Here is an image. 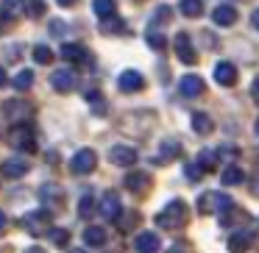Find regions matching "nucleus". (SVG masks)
Masks as SVG:
<instances>
[{"label": "nucleus", "instance_id": "obj_49", "mask_svg": "<svg viewBox=\"0 0 259 253\" xmlns=\"http://www.w3.org/2000/svg\"><path fill=\"white\" fill-rule=\"evenodd\" d=\"M6 28H9V20L0 17V34H6Z\"/></svg>", "mask_w": 259, "mask_h": 253}, {"label": "nucleus", "instance_id": "obj_10", "mask_svg": "<svg viewBox=\"0 0 259 253\" xmlns=\"http://www.w3.org/2000/svg\"><path fill=\"white\" fill-rule=\"evenodd\" d=\"M109 159H112V164H117V167H131V164H137V150L131 145H114L112 150H109Z\"/></svg>", "mask_w": 259, "mask_h": 253}, {"label": "nucleus", "instance_id": "obj_44", "mask_svg": "<svg viewBox=\"0 0 259 253\" xmlns=\"http://www.w3.org/2000/svg\"><path fill=\"white\" fill-rule=\"evenodd\" d=\"M251 192H253V195H259V175H253V181H251Z\"/></svg>", "mask_w": 259, "mask_h": 253}, {"label": "nucleus", "instance_id": "obj_37", "mask_svg": "<svg viewBox=\"0 0 259 253\" xmlns=\"http://www.w3.org/2000/svg\"><path fill=\"white\" fill-rule=\"evenodd\" d=\"M48 236H51V242H56V245H67L70 242V231H64V228H51Z\"/></svg>", "mask_w": 259, "mask_h": 253}, {"label": "nucleus", "instance_id": "obj_33", "mask_svg": "<svg viewBox=\"0 0 259 253\" xmlns=\"http://www.w3.org/2000/svg\"><path fill=\"white\" fill-rule=\"evenodd\" d=\"M92 212H95V197H92L90 192H87V195L81 197V203H78V214H81L84 220H90V217H92Z\"/></svg>", "mask_w": 259, "mask_h": 253}, {"label": "nucleus", "instance_id": "obj_35", "mask_svg": "<svg viewBox=\"0 0 259 253\" xmlns=\"http://www.w3.org/2000/svg\"><path fill=\"white\" fill-rule=\"evenodd\" d=\"M34 62L36 64H51L53 62V50L48 45H36L34 47Z\"/></svg>", "mask_w": 259, "mask_h": 253}, {"label": "nucleus", "instance_id": "obj_41", "mask_svg": "<svg viewBox=\"0 0 259 253\" xmlns=\"http://www.w3.org/2000/svg\"><path fill=\"white\" fill-rule=\"evenodd\" d=\"M20 50H23V45H12V47L6 50V53H9L6 59H9V62H14V59H20Z\"/></svg>", "mask_w": 259, "mask_h": 253}, {"label": "nucleus", "instance_id": "obj_16", "mask_svg": "<svg viewBox=\"0 0 259 253\" xmlns=\"http://www.w3.org/2000/svg\"><path fill=\"white\" fill-rule=\"evenodd\" d=\"M101 214L106 220H117L120 214H123V206H120V197L114 195V192H106L101 200Z\"/></svg>", "mask_w": 259, "mask_h": 253}, {"label": "nucleus", "instance_id": "obj_13", "mask_svg": "<svg viewBox=\"0 0 259 253\" xmlns=\"http://www.w3.org/2000/svg\"><path fill=\"white\" fill-rule=\"evenodd\" d=\"M212 23L220 25V28H229V25L237 23V9L229 6V3H220V6L212 9Z\"/></svg>", "mask_w": 259, "mask_h": 253}, {"label": "nucleus", "instance_id": "obj_20", "mask_svg": "<svg viewBox=\"0 0 259 253\" xmlns=\"http://www.w3.org/2000/svg\"><path fill=\"white\" fill-rule=\"evenodd\" d=\"M192 131H195V134H201V136H206V134H212L214 131V120L209 117L206 112H192Z\"/></svg>", "mask_w": 259, "mask_h": 253}, {"label": "nucleus", "instance_id": "obj_9", "mask_svg": "<svg viewBox=\"0 0 259 253\" xmlns=\"http://www.w3.org/2000/svg\"><path fill=\"white\" fill-rule=\"evenodd\" d=\"M28 112H31V106L25 100H20V97H12V100L3 103V117L12 120V123H17V125H20V120L28 117Z\"/></svg>", "mask_w": 259, "mask_h": 253}, {"label": "nucleus", "instance_id": "obj_6", "mask_svg": "<svg viewBox=\"0 0 259 253\" xmlns=\"http://www.w3.org/2000/svg\"><path fill=\"white\" fill-rule=\"evenodd\" d=\"M173 47H176L179 62H184V64H195L198 62V53H195V47H192V39H190V34H187V31H179V34H176Z\"/></svg>", "mask_w": 259, "mask_h": 253}, {"label": "nucleus", "instance_id": "obj_40", "mask_svg": "<svg viewBox=\"0 0 259 253\" xmlns=\"http://www.w3.org/2000/svg\"><path fill=\"white\" fill-rule=\"evenodd\" d=\"M64 31H67V25H64L62 20H51V34L53 36H62Z\"/></svg>", "mask_w": 259, "mask_h": 253}, {"label": "nucleus", "instance_id": "obj_32", "mask_svg": "<svg viewBox=\"0 0 259 253\" xmlns=\"http://www.w3.org/2000/svg\"><path fill=\"white\" fill-rule=\"evenodd\" d=\"M31 20H39L42 14H45V0H25V12Z\"/></svg>", "mask_w": 259, "mask_h": 253}, {"label": "nucleus", "instance_id": "obj_19", "mask_svg": "<svg viewBox=\"0 0 259 253\" xmlns=\"http://www.w3.org/2000/svg\"><path fill=\"white\" fill-rule=\"evenodd\" d=\"M251 242H253V231L242 228V231H237V234L229 239V250L231 253H245L248 247H251Z\"/></svg>", "mask_w": 259, "mask_h": 253}, {"label": "nucleus", "instance_id": "obj_28", "mask_svg": "<svg viewBox=\"0 0 259 253\" xmlns=\"http://www.w3.org/2000/svg\"><path fill=\"white\" fill-rule=\"evenodd\" d=\"M12 84H14V89H20V92L31 89V86H34V70H20Z\"/></svg>", "mask_w": 259, "mask_h": 253}, {"label": "nucleus", "instance_id": "obj_24", "mask_svg": "<svg viewBox=\"0 0 259 253\" xmlns=\"http://www.w3.org/2000/svg\"><path fill=\"white\" fill-rule=\"evenodd\" d=\"M92 12L101 20H109V17L117 14V3H114V0H92Z\"/></svg>", "mask_w": 259, "mask_h": 253}, {"label": "nucleus", "instance_id": "obj_27", "mask_svg": "<svg viewBox=\"0 0 259 253\" xmlns=\"http://www.w3.org/2000/svg\"><path fill=\"white\" fill-rule=\"evenodd\" d=\"M181 14L184 17H190V20H195V17H201L203 14V3L201 0H181Z\"/></svg>", "mask_w": 259, "mask_h": 253}, {"label": "nucleus", "instance_id": "obj_31", "mask_svg": "<svg viewBox=\"0 0 259 253\" xmlns=\"http://www.w3.org/2000/svg\"><path fill=\"white\" fill-rule=\"evenodd\" d=\"M145 39H148V45H151L156 53H162L164 47H167V39H164V34H162V31H153V28H151V31L145 34Z\"/></svg>", "mask_w": 259, "mask_h": 253}, {"label": "nucleus", "instance_id": "obj_30", "mask_svg": "<svg viewBox=\"0 0 259 253\" xmlns=\"http://www.w3.org/2000/svg\"><path fill=\"white\" fill-rule=\"evenodd\" d=\"M195 164L203 170V173L214 170V164H218V150H201V153H198V162Z\"/></svg>", "mask_w": 259, "mask_h": 253}, {"label": "nucleus", "instance_id": "obj_14", "mask_svg": "<svg viewBox=\"0 0 259 253\" xmlns=\"http://www.w3.org/2000/svg\"><path fill=\"white\" fill-rule=\"evenodd\" d=\"M117 86L123 92H140L142 86H145V78H142V73H137V70H123L117 78Z\"/></svg>", "mask_w": 259, "mask_h": 253}, {"label": "nucleus", "instance_id": "obj_1", "mask_svg": "<svg viewBox=\"0 0 259 253\" xmlns=\"http://www.w3.org/2000/svg\"><path fill=\"white\" fill-rule=\"evenodd\" d=\"M187 217H190V206H187L184 200H179V197H173V200L156 214V223L162 225V228H181V225L187 223Z\"/></svg>", "mask_w": 259, "mask_h": 253}, {"label": "nucleus", "instance_id": "obj_38", "mask_svg": "<svg viewBox=\"0 0 259 253\" xmlns=\"http://www.w3.org/2000/svg\"><path fill=\"white\" fill-rule=\"evenodd\" d=\"M170 17H173L170 6H159V9H156V14H153V23H167Z\"/></svg>", "mask_w": 259, "mask_h": 253}, {"label": "nucleus", "instance_id": "obj_8", "mask_svg": "<svg viewBox=\"0 0 259 253\" xmlns=\"http://www.w3.org/2000/svg\"><path fill=\"white\" fill-rule=\"evenodd\" d=\"M51 84H53L56 92H73L75 86H78V75H75L70 67H62V70H56V73L51 75Z\"/></svg>", "mask_w": 259, "mask_h": 253}, {"label": "nucleus", "instance_id": "obj_23", "mask_svg": "<svg viewBox=\"0 0 259 253\" xmlns=\"http://www.w3.org/2000/svg\"><path fill=\"white\" fill-rule=\"evenodd\" d=\"M23 12H25V0H3L0 3V17H6V20L20 17Z\"/></svg>", "mask_w": 259, "mask_h": 253}, {"label": "nucleus", "instance_id": "obj_12", "mask_svg": "<svg viewBox=\"0 0 259 253\" xmlns=\"http://www.w3.org/2000/svg\"><path fill=\"white\" fill-rule=\"evenodd\" d=\"M179 92L181 97H201L203 95V78L201 75H184V78L179 81Z\"/></svg>", "mask_w": 259, "mask_h": 253}, {"label": "nucleus", "instance_id": "obj_3", "mask_svg": "<svg viewBox=\"0 0 259 253\" xmlns=\"http://www.w3.org/2000/svg\"><path fill=\"white\" fill-rule=\"evenodd\" d=\"M23 228L28 231L31 236H42L51 231V212L48 209H36V212H28L23 217Z\"/></svg>", "mask_w": 259, "mask_h": 253}, {"label": "nucleus", "instance_id": "obj_52", "mask_svg": "<svg viewBox=\"0 0 259 253\" xmlns=\"http://www.w3.org/2000/svg\"><path fill=\"white\" fill-rule=\"evenodd\" d=\"M73 253H81V250H73Z\"/></svg>", "mask_w": 259, "mask_h": 253}, {"label": "nucleus", "instance_id": "obj_43", "mask_svg": "<svg viewBox=\"0 0 259 253\" xmlns=\"http://www.w3.org/2000/svg\"><path fill=\"white\" fill-rule=\"evenodd\" d=\"M251 95H253V100L259 103V78H256V81H253V84H251Z\"/></svg>", "mask_w": 259, "mask_h": 253}, {"label": "nucleus", "instance_id": "obj_11", "mask_svg": "<svg viewBox=\"0 0 259 253\" xmlns=\"http://www.w3.org/2000/svg\"><path fill=\"white\" fill-rule=\"evenodd\" d=\"M28 159L25 156H12V159H6V162L0 164V173L3 175H9V178H20V175H25L28 173Z\"/></svg>", "mask_w": 259, "mask_h": 253}, {"label": "nucleus", "instance_id": "obj_46", "mask_svg": "<svg viewBox=\"0 0 259 253\" xmlns=\"http://www.w3.org/2000/svg\"><path fill=\"white\" fill-rule=\"evenodd\" d=\"M59 6H64V9H70V6H75V3H78V0H56Z\"/></svg>", "mask_w": 259, "mask_h": 253}, {"label": "nucleus", "instance_id": "obj_29", "mask_svg": "<svg viewBox=\"0 0 259 253\" xmlns=\"http://www.w3.org/2000/svg\"><path fill=\"white\" fill-rule=\"evenodd\" d=\"M101 31L103 34H125V23L114 14V17H109V20H101Z\"/></svg>", "mask_w": 259, "mask_h": 253}, {"label": "nucleus", "instance_id": "obj_42", "mask_svg": "<svg viewBox=\"0 0 259 253\" xmlns=\"http://www.w3.org/2000/svg\"><path fill=\"white\" fill-rule=\"evenodd\" d=\"M167 253H192V250L184 245V242H176V245H170V250H167Z\"/></svg>", "mask_w": 259, "mask_h": 253}, {"label": "nucleus", "instance_id": "obj_5", "mask_svg": "<svg viewBox=\"0 0 259 253\" xmlns=\"http://www.w3.org/2000/svg\"><path fill=\"white\" fill-rule=\"evenodd\" d=\"M9 142H12V147H17L20 153H31L34 150V131L28 128V125H14L12 134H9Z\"/></svg>", "mask_w": 259, "mask_h": 253}, {"label": "nucleus", "instance_id": "obj_21", "mask_svg": "<svg viewBox=\"0 0 259 253\" xmlns=\"http://www.w3.org/2000/svg\"><path fill=\"white\" fill-rule=\"evenodd\" d=\"M181 153V142L179 139H164L162 147H159V156H156V164H164V162H173L176 156Z\"/></svg>", "mask_w": 259, "mask_h": 253}, {"label": "nucleus", "instance_id": "obj_45", "mask_svg": "<svg viewBox=\"0 0 259 253\" xmlns=\"http://www.w3.org/2000/svg\"><path fill=\"white\" fill-rule=\"evenodd\" d=\"M251 25H253V28H256V31H259V9H256V12H253V14H251Z\"/></svg>", "mask_w": 259, "mask_h": 253}, {"label": "nucleus", "instance_id": "obj_50", "mask_svg": "<svg viewBox=\"0 0 259 253\" xmlns=\"http://www.w3.org/2000/svg\"><path fill=\"white\" fill-rule=\"evenodd\" d=\"M6 84V70H3V64H0V86Z\"/></svg>", "mask_w": 259, "mask_h": 253}, {"label": "nucleus", "instance_id": "obj_18", "mask_svg": "<svg viewBox=\"0 0 259 253\" xmlns=\"http://www.w3.org/2000/svg\"><path fill=\"white\" fill-rule=\"evenodd\" d=\"M148 186H151V178H148V173H128V175H125V189L134 192V195H142V192H148Z\"/></svg>", "mask_w": 259, "mask_h": 253}, {"label": "nucleus", "instance_id": "obj_17", "mask_svg": "<svg viewBox=\"0 0 259 253\" xmlns=\"http://www.w3.org/2000/svg\"><path fill=\"white\" fill-rule=\"evenodd\" d=\"M134 250L137 253H156L159 250V234H153V231H142V234L134 239Z\"/></svg>", "mask_w": 259, "mask_h": 253}, {"label": "nucleus", "instance_id": "obj_36", "mask_svg": "<svg viewBox=\"0 0 259 253\" xmlns=\"http://www.w3.org/2000/svg\"><path fill=\"white\" fill-rule=\"evenodd\" d=\"M117 220H120V231H131L137 223H140V214H137V212H125V214H120Z\"/></svg>", "mask_w": 259, "mask_h": 253}, {"label": "nucleus", "instance_id": "obj_4", "mask_svg": "<svg viewBox=\"0 0 259 253\" xmlns=\"http://www.w3.org/2000/svg\"><path fill=\"white\" fill-rule=\"evenodd\" d=\"M95 164H98V156H95V150H92V147H81V150L70 159V170H73L75 175L92 173V170H95Z\"/></svg>", "mask_w": 259, "mask_h": 253}, {"label": "nucleus", "instance_id": "obj_39", "mask_svg": "<svg viewBox=\"0 0 259 253\" xmlns=\"http://www.w3.org/2000/svg\"><path fill=\"white\" fill-rule=\"evenodd\" d=\"M201 173H203V170L198 167V164H187V167H184L187 181H201Z\"/></svg>", "mask_w": 259, "mask_h": 253}, {"label": "nucleus", "instance_id": "obj_22", "mask_svg": "<svg viewBox=\"0 0 259 253\" xmlns=\"http://www.w3.org/2000/svg\"><path fill=\"white\" fill-rule=\"evenodd\" d=\"M84 242L90 247H103L109 242V234H106V228H101V225H90V228L84 231Z\"/></svg>", "mask_w": 259, "mask_h": 253}, {"label": "nucleus", "instance_id": "obj_47", "mask_svg": "<svg viewBox=\"0 0 259 253\" xmlns=\"http://www.w3.org/2000/svg\"><path fill=\"white\" fill-rule=\"evenodd\" d=\"M6 225H9V220H6V214L0 212V234H3V231H6Z\"/></svg>", "mask_w": 259, "mask_h": 253}, {"label": "nucleus", "instance_id": "obj_7", "mask_svg": "<svg viewBox=\"0 0 259 253\" xmlns=\"http://www.w3.org/2000/svg\"><path fill=\"white\" fill-rule=\"evenodd\" d=\"M62 59L70 62V64H90L92 62L90 50H87L84 45H78V42H64L62 45Z\"/></svg>", "mask_w": 259, "mask_h": 253}, {"label": "nucleus", "instance_id": "obj_15", "mask_svg": "<svg viewBox=\"0 0 259 253\" xmlns=\"http://www.w3.org/2000/svg\"><path fill=\"white\" fill-rule=\"evenodd\" d=\"M214 81L220 86H234L237 84V67L231 62H218L214 64Z\"/></svg>", "mask_w": 259, "mask_h": 253}, {"label": "nucleus", "instance_id": "obj_51", "mask_svg": "<svg viewBox=\"0 0 259 253\" xmlns=\"http://www.w3.org/2000/svg\"><path fill=\"white\" fill-rule=\"evenodd\" d=\"M253 131H256V136H259V120H256V125H253Z\"/></svg>", "mask_w": 259, "mask_h": 253}, {"label": "nucleus", "instance_id": "obj_48", "mask_svg": "<svg viewBox=\"0 0 259 253\" xmlns=\"http://www.w3.org/2000/svg\"><path fill=\"white\" fill-rule=\"evenodd\" d=\"M25 253H48V250H42L39 245H31V247H25Z\"/></svg>", "mask_w": 259, "mask_h": 253}, {"label": "nucleus", "instance_id": "obj_2", "mask_svg": "<svg viewBox=\"0 0 259 253\" xmlns=\"http://www.w3.org/2000/svg\"><path fill=\"white\" fill-rule=\"evenodd\" d=\"M234 203H231L229 195H223V192H203L201 197H198V212L201 214H223L226 209H231Z\"/></svg>", "mask_w": 259, "mask_h": 253}, {"label": "nucleus", "instance_id": "obj_34", "mask_svg": "<svg viewBox=\"0 0 259 253\" xmlns=\"http://www.w3.org/2000/svg\"><path fill=\"white\" fill-rule=\"evenodd\" d=\"M87 100H90V106L95 109V114H106V100H103V95L101 92H87Z\"/></svg>", "mask_w": 259, "mask_h": 253}, {"label": "nucleus", "instance_id": "obj_25", "mask_svg": "<svg viewBox=\"0 0 259 253\" xmlns=\"http://www.w3.org/2000/svg\"><path fill=\"white\" fill-rule=\"evenodd\" d=\"M223 186H237V184H242V181H245V173H242L240 167H237V164H231V167H226L223 170Z\"/></svg>", "mask_w": 259, "mask_h": 253}, {"label": "nucleus", "instance_id": "obj_26", "mask_svg": "<svg viewBox=\"0 0 259 253\" xmlns=\"http://www.w3.org/2000/svg\"><path fill=\"white\" fill-rule=\"evenodd\" d=\"M39 197H42V200H51V203H56V206H59V203H62V189H59V184H42L39 186Z\"/></svg>", "mask_w": 259, "mask_h": 253}]
</instances>
